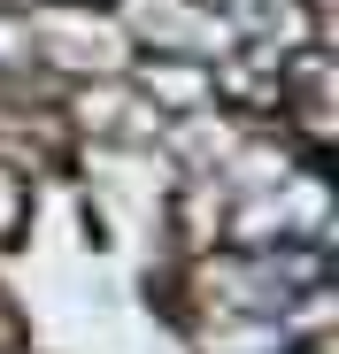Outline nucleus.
Instances as JSON below:
<instances>
[{"label": "nucleus", "instance_id": "4", "mask_svg": "<svg viewBox=\"0 0 339 354\" xmlns=\"http://www.w3.org/2000/svg\"><path fill=\"white\" fill-rule=\"evenodd\" d=\"M124 85L162 115V124H170V115H185V108H208L216 100V77H208V62H201V54H131V62H124Z\"/></svg>", "mask_w": 339, "mask_h": 354}, {"label": "nucleus", "instance_id": "3", "mask_svg": "<svg viewBox=\"0 0 339 354\" xmlns=\"http://www.w3.org/2000/svg\"><path fill=\"white\" fill-rule=\"evenodd\" d=\"M124 24L131 46L147 54H201V62H216L223 46H232V31H223L216 8H201V0H108Z\"/></svg>", "mask_w": 339, "mask_h": 354}, {"label": "nucleus", "instance_id": "2", "mask_svg": "<svg viewBox=\"0 0 339 354\" xmlns=\"http://www.w3.org/2000/svg\"><path fill=\"white\" fill-rule=\"evenodd\" d=\"M46 108H54V124L70 139H85V147H154L162 139V115L124 77H70V85H54Z\"/></svg>", "mask_w": 339, "mask_h": 354}, {"label": "nucleus", "instance_id": "1", "mask_svg": "<svg viewBox=\"0 0 339 354\" xmlns=\"http://www.w3.org/2000/svg\"><path fill=\"white\" fill-rule=\"evenodd\" d=\"M31 39H39V70L46 77H124L131 62V39L116 24V8H46V0H31Z\"/></svg>", "mask_w": 339, "mask_h": 354}, {"label": "nucleus", "instance_id": "6", "mask_svg": "<svg viewBox=\"0 0 339 354\" xmlns=\"http://www.w3.org/2000/svg\"><path fill=\"white\" fill-rule=\"evenodd\" d=\"M46 8H108V0H46Z\"/></svg>", "mask_w": 339, "mask_h": 354}, {"label": "nucleus", "instance_id": "5", "mask_svg": "<svg viewBox=\"0 0 339 354\" xmlns=\"http://www.w3.org/2000/svg\"><path fill=\"white\" fill-rule=\"evenodd\" d=\"M24 223H31V169L0 154V247H16Z\"/></svg>", "mask_w": 339, "mask_h": 354}, {"label": "nucleus", "instance_id": "7", "mask_svg": "<svg viewBox=\"0 0 339 354\" xmlns=\"http://www.w3.org/2000/svg\"><path fill=\"white\" fill-rule=\"evenodd\" d=\"M201 8H216V0H201Z\"/></svg>", "mask_w": 339, "mask_h": 354}]
</instances>
